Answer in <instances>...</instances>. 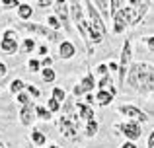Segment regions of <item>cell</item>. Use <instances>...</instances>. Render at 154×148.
<instances>
[{
    "instance_id": "1",
    "label": "cell",
    "mask_w": 154,
    "mask_h": 148,
    "mask_svg": "<svg viewBox=\"0 0 154 148\" xmlns=\"http://www.w3.org/2000/svg\"><path fill=\"white\" fill-rule=\"evenodd\" d=\"M127 84L139 94H152L154 92V66L146 65V62L133 65L127 74Z\"/></svg>"
},
{
    "instance_id": "2",
    "label": "cell",
    "mask_w": 154,
    "mask_h": 148,
    "mask_svg": "<svg viewBox=\"0 0 154 148\" xmlns=\"http://www.w3.org/2000/svg\"><path fill=\"white\" fill-rule=\"evenodd\" d=\"M84 10L88 12V18H90V27H92V41H96V43H100L103 39V35H105V26L102 23V18H100V14L92 8V4H90V0H84Z\"/></svg>"
},
{
    "instance_id": "3",
    "label": "cell",
    "mask_w": 154,
    "mask_h": 148,
    "mask_svg": "<svg viewBox=\"0 0 154 148\" xmlns=\"http://www.w3.org/2000/svg\"><path fill=\"white\" fill-rule=\"evenodd\" d=\"M59 129H60V133H63L66 138L76 140V138H78L80 121L74 117V115H63V117L59 119Z\"/></svg>"
},
{
    "instance_id": "4",
    "label": "cell",
    "mask_w": 154,
    "mask_h": 148,
    "mask_svg": "<svg viewBox=\"0 0 154 148\" xmlns=\"http://www.w3.org/2000/svg\"><path fill=\"white\" fill-rule=\"evenodd\" d=\"M129 61H131V43L129 41H125V45H123V51H121V65H119V84L123 86L125 84V76L129 74Z\"/></svg>"
},
{
    "instance_id": "5",
    "label": "cell",
    "mask_w": 154,
    "mask_h": 148,
    "mask_svg": "<svg viewBox=\"0 0 154 148\" xmlns=\"http://www.w3.org/2000/svg\"><path fill=\"white\" fill-rule=\"evenodd\" d=\"M119 113H123L125 117H127L129 121H133V123H144V121H148L146 113L140 111L139 107H135V105H121L119 107Z\"/></svg>"
},
{
    "instance_id": "6",
    "label": "cell",
    "mask_w": 154,
    "mask_h": 148,
    "mask_svg": "<svg viewBox=\"0 0 154 148\" xmlns=\"http://www.w3.org/2000/svg\"><path fill=\"white\" fill-rule=\"evenodd\" d=\"M117 129H119L121 133H123L125 137L129 138V140H133V142H135L137 138H140V134H143V131H140V125H139V123H133V121L121 123V125H117Z\"/></svg>"
},
{
    "instance_id": "7",
    "label": "cell",
    "mask_w": 154,
    "mask_h": 148,
    "mask_svg": "<svg viewBox=\"0 0 154 148\" xmlns=\"http://www.w3.org/2000/svg\"><path fill=\"white\" fill-rule=\"evenodd\" d=\"M16 39H18V37H16L14 31H6L2 43H0V49H2L4 53H8V55L16 53V51H18V41H16Z\"/></svg>"
},
{
    "instance_id": "8",
    "label": "cell",
    "mask_w": 154,
    "mask_h": 148,
    "mask_svg": "<svg viewBox=\"0 0 154 148\" xmlns=\"http://www.w3.org/2000/svg\"><path fill=\"white\" fill-rule=\"evenodd\" d=\"M144 12H146V4H144V6L123 8V14H125V18H127V23H137L140 18H143Z\"/></svg>"
},
{
    "instance_id": "9",
    "label": "cell",
    "mask_w": 154,
    "mask_h": 148,
    "mask_svg": "<svg viewBox=\"0 0 154 148\" xmlns=\"http://www.w3.org/2000/svg\"><path fill=\"white\" fill-rule=\"evenodd\" d=\"M90 90H94V74H86L82 82L78 86H74V95H82Z\"/></svg>"
},
{
    "instance_id": "10",
    "label": "cell",
    "mask_w": 154,
    "mask_h": 148,
    "mask_svg": "<svg viewBox=\"0 0 154 148\" xmlns=\"http://www.w3.org/2000/svg\"><path fill=\"white\" fill-rule=\"evenodd\" d=\"M23 27L29 31H35V33H41V35H47L49 39H60L57 31L49 29V27H43V26H37V23H23Z\"/></svg>"
},
{
    "instance_id": "11",
    "label": "cell",
    "mask_w": 154,
    "mask_h": 148,
    "mask_svg": "<svg viewBox=\"0 0 154 148\" xmlns=\"http://www.w3.org/2000/svg\"><path fill=\"white\" fill-rule=\"evenodd\" d=\"M33 115H35V107H31V103H27V105L22 107V111H20V121H22V125H31V121H33Z\"/></svg>"
},
{
    "instance_id": "12",
    "label": "cell",
    "mask_w": 154,
    "mask_h": 148,
    "mask_svg": "<svg viewBox=\"0 0 154 148\" xmlns=\"http://www.w3.org/2000/svg\"><path fill=\"white\" fill-rule=\"evenodd\" d=\"M76 111H78V117H82L86 123L94 119V109H92L90 105H84V103H76Z\"/></svg>"
},
{
    "instance_id": "13",
    "label": "cell",
    "mask_w": 154,
    "mask_h": 148,
    "mask_svg": "<svg viewBox=\"0 0 154 148\" xmlns=\"http://www.w3.org/2000/svg\"><path fill=\"white\" fill-rule=\"evenodd\" d=\"M96 101H98V105H109L113 101V94L111 92H105V90H100L96 94Z\"/></svg>"
},
{
    "instance_id": "14",
    "label": "cell",
    "mask_w": 154,
    "mask_h": 148,
    "mask_svg": "<svg viewBox=\"0 0 154 148\" xmlns=\"http://www.w3.org/2000/svg\"><path fill=\"white\" fill-rule=\"evenodd\" d=\"M59 51H60V57H63V59L74 57V45H72V43H68V41H63V43H60Z\"/></svg>"
},
{
    "instance_id": "15",
    "label": "cell",
    "mask_w": 154,
    "mask_h": 148,
    "mask_svg": "<svg viewBox=\"0 0 154 148\" xmlns=\"http://www.w3.org/2000/svg\"><path fill=\"white\" fill-rule=\"evenodd\" d=\"M115 33H121V31L125 29V26H127V18H125V14H123V10L121 12H117L115 16Z\"/></svg>"
},
{
    "instance_id": "16",
    "label": "cell",
    "mask_w": 154,
    "mask_h": 148,
    "mask_svg": "<svg viewBox=\"0 0 154 148\" xmlns=\"http://www.w3.org/2000/svg\"><path fill=\"white\" fill-rule=\"evenodd\" d=\"M100 90L111 92V94L115 95V88H113V80H111V76H103V78L100 80Z\"/></svg>"
},
{
    "instance_id": "17",
    "label": "cell",
    "mask_w": 154,
    "mask_h": 148,
    "mask_svg": "<svg viewBox=\"0 0 154 148\" xmlns=\"http://www.w3.org/2000/svg\"><path fill=\"white\" fill-rule=\"evenodd\" d=\"M31 140H33L37 146H43V144L47 142V138H45V134H43L41 131H37V129H35L33 133H31Z\"/></svg>"
},
{
    "instance_id": "18",
    "label": "cell",
    "mask_w": 154,
    "mask_h": 148,
    "mask_svg": "<svg viewBox=\"0 0 154 148\" xmlns=\"http://www.w3.org/2000/svg\"><path fill=\"white\" fill-rule=\"evenodd\" d=\"M35 115H37L39 119H43V121H49V119H51V111L45 109L43 105H37V107H35Z\"/></svg>"
},
{
    "instance_id": "19",
    "label": "cell",
    "mask_w": 154,
    "mask_h": 148,
    "mask_svg": "<svg viewBox=\"0 0 154 148\" xmlns=\"http://www.w3.org/2000/svg\"><path fill=\"white\" fill-rule=\"evenodd\" d=\"M96 133H98V123L92 119L86 123V137H96Z\"/></svg>"
},
{
    "instance_id": "20",
    "label": "cell",
    "mask_w": 154,
    "mask_h": 148,
    "mask_svg": "<svg viewBox=\"0 0 154 148\" xmlns=\"http://www.w3.org/2000/svg\"><path fill=\"white\" fill-rule=\"evenodd\" d=\"M23 86H26V84H23L22 80H14V82L10 84V92L12 94H20V92L23 90Z\"/></svg>"
},
{
    "instance_id": "21",
    "label": "cell",
    "mask_w": 154,
    "mask_h": 148,
    "mask_svg": "<svg viewBox=\"0 0 154 148\" xmlns=\"http://www.w3.org/2000/svg\"><path fill=\"white\" fill-rule=\"evenodd\" d=\"M18 14H20V18H29L31 16V6H27V4H22V6H20V10H18Z\"/></svg>"
},
{
    "instance_id": "22",
    "label": "cell",
    "mask_w": 154,
    "mask_h": 148,
    "mask_svg": "<svg viewBox=\"0 0 154 148\" xmlns=\"http://www.w3.org/2000/svg\"><path fill=\"white\" fill-rule=\"evenodd\" d=\"M53 98L57 99V101H64V98H66V94H64V90L63 88H55V90H53Z\"/></svg>"
},
{
    "instance_id": "23",
    "label": "cell",
    "mask_w": 154,
    "mask_h": 148,
    "mask_svg": "<svg viewBox=\"0 0 154 148\" xmlns=\"http://www.w3.org/2000/svg\"><path fill=\"white\" fill-rule=\"evenodd\" d=\"M57 14L60 16V20H63V23H66L68 22V16H66V8H64V4H57Z\"/></svg>"
},
{
    "instance_id": "24",
    "label": "cell",
    "mask_w": 154,
    "mask_h": 148,
    "mask_svg": "<svg viewBox=\"0 0 154 148\" xmlns=\"http://www.w3.org/2000/svg\"><path fill=\"white\" fill-rule=\"evenodd\" d=\"M47 105H49V111H51V113H55V111H59V109H60V103L57 101L55 98H51L49 101H47Z\"/></svg>"
},
{
    "instance_id": "25",
    "label": "cell",
    "mask_w": 154,
    "mask_h": 148,
    "mask_svg": "<svg viewBox=\"0 0 154 148\" xmlns=\"http://www.w3.org/2000/svg\"><path fill=\"white\" fill-rule=\"evenodd\" d=\"M43 80H45V82H53V80H55V70H53V68H45V70H43Z\"/></svg>"
},
{
    "instance_id": "26",
    "label": "cell",
    "mask_w": 154,
    "mask_h": 148,
    "mask_svg": "<svg viewBox=\"0 0 154 148\" xmlns=\"http://www.w3.org/2000/svg\"><path fill=\"white\" fill-rule=\"evenodd\" d=\"M33 47H35V41H33V39H26V43H23V51H26V53H29V51H33Z\"/></svg>"
},
{
    "instance_id": "27",
    "label": "cell",
    "mask_w": 154,
    "mask_h": 148,
    "mask_svg": "<svg viewBox=\"0 0 154 148\" xmlns=\"http://www.w3.org/2000/svg\"><path fill=\"white\" fill-rule=\"evenodd\" d=\"M121 8V0H111V16H115Z\"/></svg>"
},
{
    "instance_id": "28",
    "label": "cell",
    "mask_w": 154,
    "mask_h": 148,
    "mask_svg": "<svg viewBox=\"0 0 154 148\" xmlns=\"http://www.w3.org/2000/svg\"><path fill=\"white\" fill-rule=\"evenodd\" d=\"M47 23H49V26L53 27V29H59V27H60V23H59V20H57V18H55V16H51V18H49V20H47Z\"/></svg>"
},
{
    "instance_id": "29",
    "label": "cell",
    "mask_w": 154,
    "mask_h": 148,
    "mask_svg": "<svg viewBox=\"0 0 154 148\" xmlns=\"http://www.w3.org/2000/svg\"><path fill=\"white\" fill-rule=\"evenodd\" d=\"M27 66H29V70H31V72H37V70H39V61H33V59H31Z\"/></svg>"
},
{
    "instance_id": "30",
    "label": "cell",
    "mask_w": 154,
    "mask_h": 148,
    "mask_svg": "<svg viewBox=\"0 0 154 148\" xmlns=\"http://www.w3.org/2000/svg\"><path fill=\"white\" fill-rule=\"evenodd\" d=\"M18 101L22 103V105H27V103H29V98H27L26 94H18Z\"/></svg>"
},
{
    "instance_id": "31",
    "label": "cell",
    "mask_w": 154,
    "mask_h": 148,
    "mask_svg": "<svg viewBox=\"0 0 154 148\" xmlns=\"http://www.w3.org/2000/svg\"><path fill=\"white\" fill-rule=\"evenodd\" d=\"M96 70H98V74H102V76H107V66H105V65H100Z\"/></svg>"
},
{
    "instance_id": "32",
    "label": "cell",
    "mask_w": 154,
    "mask_h": 148,
    "mask_svg": "<svg viewBox=\"0 0 154 148\" xmlns=\"http://www.w3.org/2000/svg\"><path fill=\"white\" fill-rule=\"evenodd\" d=\"M144 41H146V45H148V49H150V51H152V53H154V37H146V39H144Z\"/></svg>"
},
{
    "instance_id": "33",
    "label": "cell",
    "mask_w": 154,
    "mask_h": 148,
    "mask_svg": "<svg viewBox=\"0 0 154 148\" xmlns=\"http://www.w3.org/2000/svg\"><path fill=\"white\" fill-rule=\"evenodd\" d=\"M27 92H29L31 95H35V98L39 95V90H37V88H33V86H27Z\"/></svg>"
},
{
    "instance_id": "34",
    "label": "cell",
    "mask_w": 154,
    "mask_h": 148,
    "mask_svg": "<svg viewBox=\"0 0 154 148\" xmlns=\"http://www.w3.org/2000/svg\"><path fill=\"white\" fill-rule=\"evenodd\" d=\"M121 148H137V144L133 140H127V142H123V144H121Z\"/></svg>"
},
{
    "instance_id": "35",
    "label": "cell",
    "mask_w": 154,
    "mask_h": 148,
    "mask_svg": "<svg viewBox=\"0 0 154 148\" xmlns=\"http://www.w3.org/2000/svg\"><path fill=\"white\" fill-rule=\"evenodd\" d=\"M41 65H43V66H45V68H51V65H53V61H51V59H49V57H45V59H43V62H41Z\"/></svg>"
},
{
    "instance_id": "36",
    "label": "cell",
    "mask_w": 154,
    "mask_h": 148,
    "mask_svg": "<svg viewBox=\"0 0 154 148\" xmlns=\"http://www.w3.org/2000/svg\"><path fill=\"white\" fill-rule=\"evenodd\" d=\"M131 4H133V6H144L146 0H131Z\"/></svg>"
},
{
    "instance_id": "37",
    "label": "cell",
    "mask_w": 154,
    "mask_h": 148,
    "mask_svg": "<svg viewBox=\"0 0 154 148\" xmlns=\"http://www.w3.org/2000/svg\"><path fill=\"white\" fill-rule=\"evenodd\" d=\"M148 148H154V131L150 133V137H148Z\"/></svg>"
},
{
    "instance_id": "38",
    "label": "cell",
    "mask_w": 154,
    "mask_h": 148,
    "mask_svg": "<svg viewBox=\"0 0 154 148\" xmlns=\"http://www.w3.org/2000/svg\"><path fill=\"white\" fill-rule=\"evenodd\" d=\"M2 2H4V6H16L18 0H2Z\"/></svg>"
},
{
    "instance_id": "39",
    "label": "cell",
    "mask_w": 154,
    "mask_h": 148,
    "mask_svg": "<svg viewBox=\"0 0 154 148\" xmlns=\"http://www.w3.org/2000/svg\"><path fill=\"white\" fill-rule=\"evenodd\" d=\"M37 2H39V6H49L51 0H37Z\"/></svg>"
},
{
    "instance_id": "40",
    "label": "cell",
    "mask_w": 154,
    "mask_h": 148,
    "mask_svg": "<svg viewBox=\"0 0 154 148\" xmlns=\"http://www.w3.org/2000/svg\"><path fill=\"white\" fill-rule=\"evenodd\" d=\"M4 74H6V65L0 62V76H4Z\"/></svg>"
},
{
    "instance_id": "41",
    "label": "cell",
    "mask_w": 154,
    "mask_h": 148,
    "mask_svg": "<svg viewBox=\"0 0 154 148\" xmlns=\"http://www.w3.org/2000/svg\"><path fill=\"white\" fill-rule=\"evenodd\" d=\"M57 4H59V6H60V4H64V0H57Z\"/></svg>"
},
{
    "instance_id": "42",
    "label": "cell",
    "mask_w": 154,
    "mask_h": 148,
    "mask_svg": "<svg viewBox=\"0 0 154 148\" xmlns=\"http://www.w3.org/2000/svg\"><path fill=\"white\" fill-rule=\"evenodd\" d=\"M0 148H6V144H4V142H2V140H0Z\"/></svg>"
},
{
    "instance_id": "43",
    "label": "cell",
    "mask_w": 154,
    "mask_h": 148,
    "mask_svg": "<svg viewBox=\"0 0 154 148\" xmlns=\"http://www.w3.org/2000/svg\"><path fill=\"white\" fill-rule=\"evenodd\" d=\"M49 148H59V146H57V144H51V146H49Z\"/></svg>"
}]
</instances>
